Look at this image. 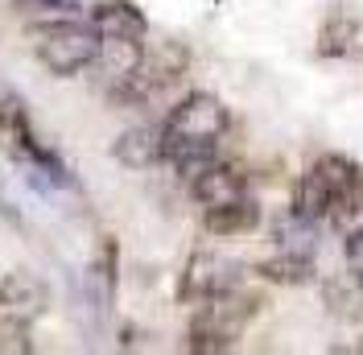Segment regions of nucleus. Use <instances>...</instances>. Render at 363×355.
Returning <instances> with one entry per match:
<instances>
[{"instance_id":"nucleus-1","label":"nucleus","mask_w":363,"mask_h":355,"mask_svg":"<svg viewBox=\"0 0 363 355\" xmlns=\"http://www.w3.org/2000/svg\"><path fill=\"white\" fill-rule=\"evenodd\" d=\"M227 129H231V116L223 99L206 91H190L161 124V161L182 182H190L219 157V141L227 136Z\"/></svg>"},{"instance_id":"nucleus-2","label":"nucleus","mask_w":363,"mask_h":355,"mask_svg":"<svg viewBox=\"0 0 363 355\" xmlns=\"http://www.w3.org/2000/svg\"><path fill=\"white\" fill-rule=\"evenodd\" d=\"M95 50H99V33L91 21H79V17H54L38 25L33 33V54L54 79H74L91 70Z\"/></svg>"},{"instance_id":"nucleus-3","label":"nucleus","mask_w":363,"mask_h":355,"mask_svg":"<svg viewBox=\"0 0 363 355\" xmlns=\"http://www.w3.org/2000/svg\"><path fill=\"white\" fill-rule=\"evenodd\" d=\"M186 70H190V50L182 42H157V50H145V58H140V67L128 83L108 91V99L124 104V108H145L153 95L174 87Z\"/></svg>"},{"instance_id":"nucleus-4","label":"nucleus","mask_w":363,"mask_h":355,"mask_svg":"<svg viewBox=\"0 0 363 355\" xmlns=\"http://www.w3.org/2000/svg\"><path fill=\"white\" fill-rule=\"evenodd\" d=\"M240 265L235 261H227L219 252H194L186 268H182V285H178V302L186 306H203L211 297H219L227 289L240 285Z\"/></svg>"},{"instance_id":"nucleus-5","label":"nucleus","mask_w":363,"mask_h":355,"mask_svg":"<svg viewBox=\"0 0 363 355\" xmlns=\"http://www.w3.org/2000/svg\"><path fill=\"white\" fill-rule=\"evenodd\" d=\"M50 310V285H45L38 273H9L0 281V322H13V327H33L42 314Z\"/></svg>"},{"instance_id":"nucleus-6","label":"nucleus","mask_w":363,"mask_h":355,"mask_svg":"<svg viewBox=\"0 0 363 355\" xmlns=\"http://www.w3.org/2000/svg\"><path fill=\"white\" fill-rule=\"evenodd\" d=\"M186 186H190V199L199 202L203 211H211V207H227V202L244 199V195H248V174H244L240 165L215 157L203 174H194Z\"/></svg>"},{"instance_id":"nucleus-7","label":"nucleus","mask_w":363,"mask_h":355,"mask_svg":"<svg viewBox=\"0 0 363 355\" xmlns=\"http://www.w3.org/2000/svg\"><path fill=\"white\" fill-rule=\"evenodd\" d=\"M145 58V38H99V50H95V62L91 67L99 70L104 87L116 91L120 83H128Z\"/></svg>"},{"instance_id":"nucleus-8","label":"nucleus","mask_w":363,"mask_h":355,"mask_svg":"<svg viewBox=\"0 0 363 355\" xmlns=\"http://www.w3.org/2000/svg\"><path fill=\"white\" fill-rule=\"evenodd\" d=\"M0 149L13 157V161H25L33 165V157L42 153V141L33 133V120L25 111L21 99H0Z\"/></svg>"},{"instance_id":"nucleus-9","label":"nucleus","mask_w":363,"mask_h":355,"mask_svg":"<svg viewBox=\"0 0 363 355\" xmlns=\"http://www.w3.org/2000/svg\"><path fill=\"white\" fill-rule=\"evenodd\" d=\"M112 157L124 170H153L161 161V124H133L116 136Z\"/></svg>"},{"instance_id":"nucleus-10","label":"nucleus","mask_w":363,"mask_h":355,"mask_svg":"<svg viewBox=\"0 0 363 355\" xmlns=\"http://www.w3.org/2000/svg\"><path fill=\"white\" fill-rule=\"evenodd\" d=\"M87 21L95 25L99 38H145L149 33V21L133 0H104L91 9Z\"/></svg>"},{"instance_id":"nucleus-11","label":"nucleus","mask_w":363,"mask_h":355,"mask_svg":"<svg viewBox=\"0 0 363 355\" xmlns=\"http://www.w3.org/2000/svg\"><path fill=\"white\" fill-rule=\"evenodd\" d=\"M203 227L211 231V236H219V240L248 236V231L260 227V207H256L252 195H244V199L227 202V207H211V211H203Z\"/></svg>"},{"instance_id":"nucleus-12","label":"nucleus","mask_w":363,"mask_h":355,"mask_svg":"<svg viewBox=\"0 0 363 355\" xmlns=\"http://www.w3.org/2000/svg\"><path fill=\"white\" fill-rule=\"evenodd\" d=\"M330 202H335V195H330V182L318 174V165L310 170V174H301L297 178V186H294V215H301V219H326L330 215Z\"/></svg>"},{"instance_id":"nucleus-13","label":"nucleus","mask_w":363,"mask_h":355,"mask_svg":"<svg viewBox=\"0 0 363 355\" xmlns=\"http://www.w3.org/2000/svg\"><path fill=\"white\" fill-rule=\"evenodd\" d=\"M256 277H264L269 285H310V281H314V256L277 252V256H269V261L256 265Z\"/></svg>"},{"instance_id":"nucleus-14","label":"nucleus","mask_w":363,"mask_h":355,"mask_svg":"<svg viewBox=\"0 0 363 355\" xmlns=\"http://www.w3.org/2000/svg\"><path fill=\"white\" fill-rule=\"evenodd\" d=\"M318 174L330 182V195H335V202H339V199H359V195H363V170L351 161V157L326 153L322 161H318ZM335 202H330V207H335Z\"/></svg>"},{"instance_id":"nucleus-15","label":"nucleus","mask_w":363,"mask_h":355,"mask_svg":"<svg viewBox=\"0 0 363 355\" xmlns=\"http://www.w3.org/2000/svg\"><path fill=\"white\" fill-rule=\"evenodd\" d=\"M355 38H359V21L351 13H330L322 33H318V54L322 58H342V54H351Z\"/></svg>"},{"instance_id":"nucleus-16","label":"nucleus","mask_w":363,"mask_h":355,"mask_svg":"<svg viewBox=\"0 0 363 355\" xmlns=\"http://www.w3.org/2000/svg\"><path fill=\"white\" fill-rule=\"evenodd\" d=\"M277 248L281 252H301V256H314V219H301V215H285V219L272 227Z\"/></svg>"},{"instance_id":"nucleus-17","label":"nucleus","mask_w":363,"mask_h":355,"mask_svg":"<svg viewBox=\"0 0 363 355\" xmlns=\"http://www.w3.org/2000/svg\"><path fill=\"white\" fill-rule=\"evenodd\" d=\"M326 302H330V310L342 314V318H355L363 306V277L359 273H347L339 281H330L326 285Z\"/></svg>"},{"instance_id":"nucleus-18","label":"nucleus","mask_w":363,"mask_h":355,"mask_svg":"<svg viewBox=\"0 0 363 355\" xmlns=\"http://www.w3.org/2000/svg\"><path fill=\"white\" fill-rule=\"evenodd\" d=\"M17 4V13H29V17H45V21H54V17H62L74 9V0H13Z\"/></svg>"},{"instance_id":"nucleus-19","label":"nucleus","mask_w":363,"mask_h":355,"mask_svg":"<svg viewBox=\"0 0 363 355\" xmlns=\"http://www.w3.org/2000/svg\"><path fill=\"white\" fill-rule=\"evenodd\" d=\"M0 351H13V355H29V351H33L29 327H13V322H0Z\"/></svg>"},{"instance_id":"nucleus-20","label":"nucleus","mask_w":363,"mask_h":355,"mask_svg":"<svg viewBox=\"0 0 363 355\" xmlns=\"http://www.w3.org/2000/svg\"><path fill=\"white\" fill-rule=\"evenodd\" d=\"M347 268L363 277V227L347 231Z\"/></svg>"},{"instance_id":"nucleus-21","label":"nucleus","mask_w":363,"mask_h":355,"mask_svg":"<svg viewBox=\"0 0 363 355\" xmlns=\"http://www.w3.org/2000/svg\"><path fill=\"white\" fill-rule=\"evenodd\" d=\"M215 4H219V0H215Z\"/></svg>"}]
</instances>
